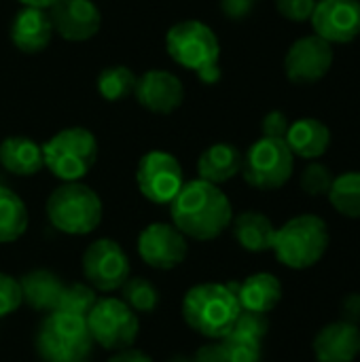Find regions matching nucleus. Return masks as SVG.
Wrapping results in <instances>:
<instances>
[{
	"mask_svg": "<svg viewBox=\"0 0 360 362\" xmlns=\"http://www.w3.org/2000/svg\"><path fill=\"white\" fill-rule=\"evenodd\" d=\"M172 225L185 233V238L197 242L216 240L231 227L233 208L229 197L219 185L195 178L182 185L178 195L170 204Z\"/></svg>",
	"mask_w": 360,
	"mask_h": 362,
	"instance_id": "1",
	"label": "nucleus"
},
{
	"mask_svg": "<svg viewBox=\"0 0 360 362\" xmlns=\"http://www.w3.org/2000/svg\"><path fill=\"white\" fill-rule=\"evenodd\" d=\"M240 312V301L229 284H197L189 288L182 299V320L187 327L212 341L233 331Z\"/></svg>",
	"mask_w": 360,
	"mask_h": 362,
	"instance_id": "2",
	"label": "nucleus"
},
{
	"mask_svg": "<svg viewBox=\"0 0 360 362\" xmlns=\"http://www.w3.org/2000/svg\"><path fill=\"white\" fill-rule=\"evenodd\" d=\"M166 51L178 66L193 70L202 83L214 85L221 81V42L204 21L185 19L174 23L166 34Z\"/></svg>",
	"mask_w": 360,
	"mask_h": 362,
	"instance_id": "3",
	"label": "nucleus"
},
{
	"mask_svg": "<svg viewBox=\"0 0 360 362\" xmlns=\"http://www.w3.org/2000/svg\"><path fill=\"white\" fill-rule=\"evenodd\" d=\"M331 233L327 223L316 214H299L276 229L274 255L289 269H310L327 255Z\"/></svg>",
	"mask_w": 360,
	"mask_h": 362,
	"instance_id": "4",
	"label": "nucleus"
},
{
	"mask_svg": "<svg viewBox=\"0 0 360 362\" xmlns=\"http://www.w3.org/2000/svg\"><path fill=\"white\" fill-rule=\"evenodd\" d=\"M102 199L100 195L79 182H62L47 199L49 223L66 235H87L102 223Z\"/></svg>",
	"mask_w": 360,
	"mask_h": 362,
	"instance_id": "5",
	"label": "nucleus"
},
{
	"mask_svg": "<svg viewBox=\"0 0 360 362\" xmlns=\"http://www.w3.org/2000/svg\"><path fill=\"white\" fill-rule=\"evenodd\" d=\"M93 339L83 316L66 312H49L36 333V352L42 362L87 361Z\"/></svg>",
	"mask_w": 360,
	"mask_h": 362,
	"instance_id": "6",
	"label": "nucleus"
},
{
	"mask_svg": "<svg viewBox=\"0 0 360 362\" xmlns=\"http://www.w3.org/2000/svg\"><path fill=\"white\" fill-rule=\"evenodd\" d=\"M40 146L45 168L62 182H79L98 159V140L85 127H66Z\"/></svg>",
	"mask_w": 360,
	"mask_h": 362,
	"instance_id": "7",
	"label": "nucleus"
},
{
	"mask_svg": "<svg viewBox=\"0 0 360 362\" xmlns=\"http://www.w3.org/2000/svg\"><path fill=\"white\" fill-rule=\"evenodd\" d=\"M295 170V155L280 138H259L242 157L244 180L259 191L282 189Z\"/></svg>",
	"mask_w": 360,
	"mask_h": 362,
	"instance_id": "8",
	"label": "nucleus"
},
{
	"mask_svg": "<svg viewBox=\"0 0 360 362\" xmlns=\"http://www.w3.org/2000/svg\"><path fill=\"white\" fill-rule=\"evenodd\" d=\"M85 320L93 344L102 346L108 352L132 348L140 333L138 314L123 299L115 297L98 299Z\"/></svg>",
	"mask_w": 360,
	"mask_h": 362,
	"instance_id": "9",
	"label": "nucleus"
},
{
	"mask_svg": "<svg viewBox=\"0 0 360 362\" xmlns=\"http://www.w3.org/2000/svg\"><path fill=\"white\" fill-rule=\"evenodd\" d=\"M83 276L93 291L115 293L129 278V259L110 238L95 240L83 252Z\"/></svg>",
	"mask_w": 360,
	"mask_h": 362,
	"instance_id": "10",
	"label": "nucleus"
},
{
	"mask_svg": "<svg viewBox=\"0 0 360 362\" xmlns=\"http://www.w3.org/2000/svg\"><path fill=\"white\" fill-rule=\"evenodd\" d=\"M136 185L140 193L153 204H172L185 185L182 165L172 153L149 151L136 168Z\"/></svg>",
	"mask_w": 360,
	"mask_h": 362,
	"instance_id": "11",
	"label": "nucleus"
},
{
	"mask_svg": "<svg viewBox=\"0 0 360 362\" xmlns=\"http://www.w3.org/2000/svg\"><path fill=\"white\" fill-rule=\"evenodd\" d=\"M333 45L312 34L295 40L284 55L286 78L295 85H312L325 78L333 66Z\"/></svg>",
	"mask_w": 360,
	"mask_h": 362,
	"instance_id": "12",
	"label": "nucleus"
},
{
	"mask_svg": "<svg viewBox=\"0 0 360 362\" xmlns=\"http://www.w3.org/2000/svg\"><path fill=\"white\" fill-rule=\"evenodd\" d=\"M138 255L149 267L168 272L185 263L189 244L185 233H180L174 225L153 223L138 235Z\"/></svg>",
	"mask_w": 360,
	"mask_h": 362,
	"instance_id": "13",
	"label": "nucleus"
},
{
	"mask_svg": "<svg viewBox=\"0 0 360 362\" xmlns=\"http://www.w3.org/2000/svg\"><path fill=\"white\" fill-rule=\"evenodd\" d=\"M310 21L314 34L327 42H352L360 36V0H316Z\"/></svg>",
	"mask_w": 360,
	"mask_h": 362,
	"instance_id": "14",
	"label": "nucleus"
},
{
	"mask_svg": "<svg viewBox=\"0 0 360 362\" xmlns=\"http://www.w3.org/2000/svg\"><path fill=\"white\" fill-rule=\"evenodd\" d=\"M47 11L53 32L70 42L93 38L102 25V13L91 0H57Z\"/></svg>",
	"mask_w": 360,
	"mask_h": 362,
	"instance_id": "15",
	"label": "nucleus"
},
{
	"mask_svg": "<svg viewBox=\"0 0 360 362\" xmlns=\"http://www.w3.org/2000/svg\"><path fill=\"white\" fill-rule=\"evenodd\" d=\"M134 93L140 106L157 115L174 112L185 100L182 81L168 70H149L138 76Z\"/></svg>",
	"mask_w": 360,
	"mask_h": 362,
	"instance_id": "16",
	"label": "nucleus"
},
{
	"mask_svg": "<svg viewBox=\"0 0 360 362\" xmlns=\"http://www.w3.org/2000/svg\"><path fill=\"white\" fill-rule=\"evenodd\" d=\"M312 348L318 362H354L360 354V327L350 320L329 322L316 333Z\"/></svg>",
	"mask_w": 360,
	"mask_h": 362,
	"instance_id": "17",
	"label": "nucleus"
},
{
	"mask_svg": "<svg viewBox=\"0 0 360 362\" xmlns=\"http://www.w3.org/2000/svg\"><path fill=\"white\" fill-rule=\"evenodd\" d=\"M53 38V25L47 8L23 6L11 23V40L21 53H40Z\"/></svg>",
	"mask_w": 360,
	"mask_h": 362,
	"instance_id": "18",
	"label": "nucleus"
},
{
	"mask_svg": "<svg viewBox=\"0 0 360 362\" xmlns=\"http://www.w3.org/2000/svg\"><path fill=\"white\" fill-rule=\"evenodd\" d=\"M229 286L236 293L240 308L248 312L269 314L282 301V284L274 274L267 272L252 274L242 282H231Z\"/></svg>",
	"mask_w": 360,
	"mask_h": 362,
	"instance_id": "19",
	"label": "nucleus"
},
{
	"mask_svg": "<svg viewBox=\"0 0 360 362\" xmlns=\"http://www.w3.org/2000/svg\"><path fill=\"white\" fill-rule=\"evenodd\" d=\"M284 142L295 157L318 159L331 146V129L320 119L303 117V119L291 123V127L284 136Z\"/></svg>",
	"mask_w": 360,
	"mask_h": 362,
	"instance_id": "20",
	"label": "nucleus"
},
{
	"mask_svg": "<svg viewBox=\"0 0 360 362\" xmlns=\"http://www.w3.org/2000/svg\"><path fill=\"white\" fill-rule=\"evenodd\" d=\"M0 165L15 176H34L45 168L42 146L28 136H8L0 142Z\"/></svg>",
	"mask_w": 360,
	"mask_h": 362,
	"instance_id": "21",
	"label": "nucleus"
},
{
	"mask_svg": "<svg viewBox=\"0 0 360 362\" xmlns=\"http://www.w3.org/2000/svg\"><path fill=\"white\" fill-rule=\"evenodd\" d=\"M242 153L238 146L229 142H219L208 146L197 159V174L202 180L212 185H223L240 174L242 170Z\"/></svg>",
	"mask_w": 360,
	"mask_h": 362,
	"instance_id": "22",
	"label": "nucleus"
},
{
	"mask_svg": "<svg viewBox=\"0 0 360 362\" xmlns=\"http://www.w3.org/2000/svg\"><path fill=\"white\" fill-rule=\"evenodd\" d=\"M231 231H233L236 242L248 252L272 250L274 238H276V227L269 221V216H265L263 212H255V210L233 216Z\"/></svg>",
	"mask_w": 360,
	"mask_h": 362,
	"instance_id": "23",
	"label": "nucleus"
},
{
	"mask_svg": "<svg viewBox=\"0 0 360 362\" xmlns=\"http://www.w3.org/2000/svg\"><path fill=\"white\" fill-rule=\"evenodd\" d=\"M19 286H21L23 303H28L36 312H47V314L57 308L59 295L64 291L62 280L47 269H34L25 274L19 280Z\"/></svg>",
	"mask_w": 360,
	"mask_h": 362,
	"instance_id": "24",
	"label": "nucleus"
},
{
	"mask_svg": "<svg viewBox=\"0 0 360 362\" xmlns=\"http://www.w3.org/2000/svg\"><path fill=\"white\" fill-rule=\"evenodd\" d=\"M28 229V208L23 199L0 185V244L17 242Z\"/></svg>",
	"mask_w": 360,
	"mask_h": 362,
	"instance_id": "25",
	"label": "nucleus"
},
{
	"mask_svg": "<svg viewBox=\"0 0 360 362\" xmlns=\"http://www.w3.org/2000/svg\"><path fill=\"white\" fill-rule=\"evenodd\" d=\"M327 197L342 216L360 218V172H346L335 176Z\"/></svg>",
	"mask_w": 360,
	"mask_h": 362,
	"instance_id": "26",
	"label": "nucleus"
},
{
	"mask_svg": "<svg viewBox=\"0 0 360 362\" xmlns=\"http://www.w3.org/2000/svg\"><path fill=\"white\" fill-rule=\"evenodd\" d=\"M136 83H138V76L127 66H108L98 74L95 87L104 100L119 102L136 91Z\"/></svg>",
	"mask_w": 360,
	"mask_h": 362,
	"instance_id": "27",
	"label": "nucleus"
},
{
	"mask_svg": "<svg viewBox=\"0 0 360 362\" xmlns=\"http://www.w3.org/2000/svg\"><path fill=\"white\" fill-rule=\"evenodd\" d=\"M123 301L136 312V314H153L159 308V291L153 282L146 278H127V282L121 286Z\"/></svg>",
	"mask_w": 360,
	"mask_h": 362,
	"instance_id": "28",
	"label": "nucleus"
},
{
	"mask_svg": "<svg viewBox=\"0 0 360 362\" xmlns=\"http://www.w3.org/2000/svg\"><path fill=\"white\" fill-rule=\"evenodd\" d=\"M219 341H221L227 362H261V356H263L261 339L231 331Z\"/></svg>",
	"mask_w": 360,
	"mask_h": 362,
	"instance_id": "29",
	"label": "nucleus"
},
{
	"mask_svg": "<svg viewBox=\"0 0 360 362\" xmlns=\"http://www.w3.org/2000/svg\"><path fill=\"white\" fill-rule=\"evenodd\" d=\"M95 301H98V295L89 284H70V286H64L55 310L87 318V314L93 310Z\"/></svg>",
	"mask_w": 360,
	"mask_h": 362,
	"instance_id": "30",
	"label": "nucleus"
},
{
	"mask_svg": "<svg viewBox=\"0 0 360 362\" xmlns=\"http://www.w3.org/2000/svg\"><path fill=\"white\" fill-rule=\"evenodd\" d=\"M335 176L333 172L325 165V163H310L303 172H301V189L312 195V197H320V195H329L331 185H333Z\"/></svg>",
	"mask_w": 360,
	"mask_h": 362,
	"instance_id": "31",
	"label": "nucleus"
},
{
	"mask_svg": "<svg viewBox=\"0 0 360 362\" xmlns=\"http://www.w3.org/2000/svg\"><path fill=\"white\" fill-rule=\"evenodd\" d=\"M21 303L23 297L19 280L8 274H0V318H6L13 312H17Z\"/></svg>",
	"mask_w": 360,
	"mask_h": 362,
	"instance_id": "32",
	"label": "nucleus"
},
{
	"mask_svg": "<svg viewBox=\"0 0 360 362\" xmlns=\"http://www.w3.org/2000/svg\"><path fill=\"white\" fill-rule=\"evenodd\" d=\"M236 333H242V335H250L255 339H261L267 335L269 331V320H267V314H259V312H248V310H242L238 320H236V327H233Z\"/></svg>",
	"mask_w": 360,
	"mask_h": 362,
	"instance_id": "33",
	"label": "nucleus"
},
{
	"mask_svg": "<svg viewBox=\"0 0 360 362\" xmlns=\"http://www.w3.org/2000/svg\"><path fill=\"white\" fill-rule=\"evenodd\" d=\"M316 0H276V8L289 21H308L314 13Z\"/></svg>",
	"mask_w": 360,
	"mask_h": 362,
	"instance_id": "34",
	"label": "nucleus"
},
{
	"mask_svg": "<svg viewBox=\"0 0 360 362\" xmlns=\"http://www.w3.org/2000/svg\"><path fill=\"white\" fill-rule=\"evenodd\" d=\"M289 127H291V121H289V117L282 110H272L261 121V134L265 138H280V140H284Z\"/></svg>",
	"mask_w": 360,
	"mask_h": 362,
	"instance_id": "35",
	"label": "nucleus"
},
{
	"mask_svg": "<svg viewBox=\"0 0 360 362\" xmlns=\"http://www.w3.org/2000/svg\"><path fill=\"white\" fill-rule=\"evenodd\" d=\"M221 11L233 19V21H240L244 17L250 15L252 11V0H221Z\"/></svg>",
	"mask_w": 360,
	"mask_h": 362,
	"instance_id": "36",
	"label": "nucleus"
},
{
	"mask_svg": "<svg viewBox=\"0 0 360 362\" xmlns=\"http://www.w3.org/2000/svg\"><path fill=\"white\" fill-rule=\"evenodd\" d=\"M191 362H227V358H225V352L221 348V341H212V344L202 346L195 352V358Z\"/></svg>",
	"mask_w": 360,
	"mask_h": 362,
	"instance_id": "37",
	"label": "nucleus"
},
{
	"mask_svg": "<svg viewBox=\"0 0 360 362\" xmlns=\"http://www.w3.org/2000/svg\"><path fill=\"white\" fill-rule=\"evenodd\" d=\"M342 312H344V320H350V322L359 325V320H360V295H348V297L344 299Z\"/></svg>",
	"mask_w": 360,
	"mask_h": 362,
	"instance_id": "38",
	"label": "nucleus"
},
{
	"mask_svg": "<svg viewBox=\"0 0 360 362\" xmlns=\"http://www.w3.org/2000/svg\"><path fill=\"white\" fill-rule=\"evenodd\" d=\"M108 362H153V358L149 354L140 352V350L125 348V350H119Z\"/></svg>",
	"mask_w": 360,
	"mask_h": 362,
	"instance_id": "39",
	"label": "nucleus"
},
{
	"mask_svg": "<svg viewBox=\"0 0 360 362\" xmlns=\"http://www.w3.org/2000/svg\"><path fill=\"white\" fill-rule=\"evenodd\" d=\"M23 6H38V8H49L57 0H19Z\"/></svg>",
	"mask_w": 360,
	"mask_h": 362,
	"instance_id": "40",
	"label": "nucleus"
},
{
	"mask_svg": "<svg viewBox=\"0 0 360 362\" xmlns=\"http://www.w3.org/2000/svg\"><path fill=\"white\" fill-rule=\"evenodd\" d=\"M174 362H189V361H174Z\"/></svg>",
	"mask_w": 360,
	"mask_h": 362,
	"instance_id": "41",
	"label": "nucleus"
},
{
	"mask_svg": "<svg viewBox=\"0 0 360 362\" xmlns=\"http://www.w3.org/2000/svg\"><path fill=\"white\" fill-rule=\"evenodd\" d=\"M79 362H87V361H79Z\"/></svg>",
	"mask_w": 360,
	"mask_h": 362,
	"instance_id": "42",
	"label": "nucleus"
},
{
	"mask_svg": "<svg viewBox=\"0 0 360 362\" xmlns=\"http://www.w3.org/2000/svg\"><path fill=\"white\" fill-rule=\"evenodd\" d=\"M252 2H255V0H252Z\"/></svg>",
	"mask_w": 360,
	"mask_h": 362,
	"instance_id": "43",
	"label": "nucleus"
}]
</instances>
